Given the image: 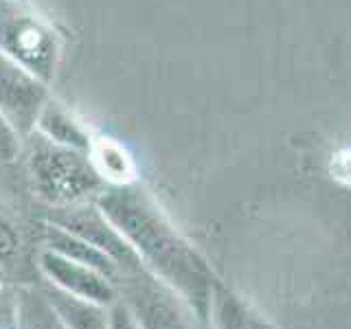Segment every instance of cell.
I'll return each instance as SVG.
<instances>
[{"instance_id":"8","label":"cell","mask_w":351,"mask_h":329,"mask_svg":"<svg viewBox=\"0 0 351 329\" xmlns=\"http://www.w3.org/2000/svg\"><path fill=\"white\" fill-rule=\"evenodd\" d=\"M36 132L44 138H49L51 143H55V145L71 147L86 154L90 151L95 141V134L88 130V125H84V121L53 97L42 108L36 123Z\"/></svg>"},{"instance_id":"9","label":"cell","mask_w":351,"mask_h":329,"mask_svg":"<svg viewBox=\"0 0 351 329\" xmlns=\"http://www.w3.org/2000/svg\"><path fill=\"white\" fill-rule=\"evenodd\" d=\"M208 325L213 329H279L219 279L211 292Z\"/></svg>"},{"instance_id":"16","label":"cell","mask_w":351,"mask_h":329,"mask_svg":"<svg viewBox=\"0 0 351 329\" xmlns=\"http://www.w3.org/2000/svg\"><path fill=\"white\" fill-rule=\"evenodd\" d=\"M16 246H18V237H16V233L11 230L9 224H5L3 219H0V259L7 257V255H11V252L16 250Z\"/></svg>"},{"instance_id":"14","label":"cell","mask_w":351,"mask_h":329,"mask_svg":"<svg viewBox=\"0 0 351 329\" xmlns=\"http://www.w3.org/2000/svg\"><path fill=\"white\" fill-rule=\"evenodd\" d=\"M108 312H110V329H141L136 314L132 312V307L123 299H117L108 307Z\"/></svg>"},{"instance_id":"17","label":"cell","mask_w":351,"mask_h":329,"mask_svg":"<svg viewBox=\"0 0 351 329\" xmlns=\"http://www.w3.org/2000/svg\"><path fill=\"white\" fill-rule=\"evenodd\" d=\"M0 296H3V290H0Z\"/></svg>"},{"instance_id":"5","label":"cell","mask_w":351,"mask_h":329,"mask_svg":"<svg viewBox=\"0 0 351 329\" xmlns=\"http://www.w3.org/2000/svg\"><path fill=\"white\" fill-rule=\"evenodd\" d=\"M49 99L47 82L0 53V112L20 138L36 132L38 117Z\"/></svg>"},{"instance_id":"12","label":"cell","mask_w":351,"mask_h":329,"mask_svg":"<svg viewBox=\"0 0 351 329\" xmlns=\"http://www.w3.org/2000/svg\"><path fill=\"white\" fill-rule=\"evenodd\" d=\"M88 156L108 186L136 182V162L130 156V151L114 138L95 136Z\"/></svg>"},{"instance_id":"1","label":"cell","mask_w":351,"mask_h":329,"mask_svg":"<svg viewBox=\"0 0 351 329\" xmlns=\"http://www.w3.org/2000/svg\"><path fill=\"white\" fill-rule=\"evenodd\" d=\"M95 202L130 241L147 274L178 294L197 321L208 323L215 272L169 224L152 195L138 182H132L106 186Z\"/></svg>"},{"instance_id":"15","label":"cell","mask_w":351,"mask_h":329,"mask_svg":"<svg viewBox=\"0 0 351 329\" xmlns=\"http://www.w3.org/2000/svg\"><path fill=\"white\" fill-rule=\"evenodd\" d=\"M329 171H332V175L338 182L351 186V147H345L334 154Z\"/></svg>"},{"instance_id":"3","label":"cell","mask_w":351,"mask_h":329,"mask_svg":"<svg viewBox=\"0 0 351 329\" xmlns=\"http://www.w3.org/2000/svg\"><path fill=\"white\" fill-rule=\"evenodd\" d=\"M0 53L51 84L62 62V38L25 0H0Z\"/></svg>"},{"instance_id":"11","label":"cell","mask_w":351,"mask_h":329,"mask_svg":"<svg viewBox=\"0 0 351 329\" xmlns=\"http://www.w3.org/2000/svg\"><path fill=\"white\" fill-rule=\"evenodd\" d=\"M53 314L64 329H110V312L108 305L93 303L73 296L69 292L58 290L49 283V288L42 292Z\"/></svg>"},{"instance_id":"13","label":"cell","mask_w":351,"mask_h":329,"mask_svg":"<svg viewBox=\"0 0 351 329\" xmlns=\"http://www.w3.org/2000/svg\"><path fill=\"white\" fill-rule=\"evenodd\" d=\"M20 134L0 112V164L11 162L20 154Z\"/></svg>"},{"instance_id":"2","label":"cell","mask_w":351,"mask_h":329,"mask_svg":"<svg viewBox=\"0 0 351 329\" xmlns=\"http://www.w3.org/2000/svg\"><path fill=\"white\" fill-rule=\"evenodd\" d=\"M27 138L29 180L42 202L53 208L90 202L108 186L86 151L55 145L38 132Z\"/></svg>"},{"instance_id":"7","label":"cell","mask_w":351,"mask_h":329,"mask_svg":"<svg viewBox=\"0 0 351 329\" xmlns=\"http://www.w3.org/2000/svg\"><path fill=\"white\" fill-rule=\"evenodd\" d=\"M136 314L141 329H193L189 316H195L178 294L158 279L134 281L123 299Z\"/></svg>"},{"instance_id":"4","label":"cell","mask_w":351,"mask_h":329,"mask_svg":"<svg viewBox=\"0 0 351 329\" xmlns=\"http://www.w3.org/2000/svg\"><path fill=\"white\" fill-rule=\"evenodd\" d=\"M49 222L71 230V233L86 239L88 244H93L95 248L106 252L123 274L147 272L143 268V263L134 252V248L130 246V241L112 224V219L97 206L95 200L73 204V206L53 208V213L49 215Z\"/></svg>"},{"instance_id":"6","label":"cell","mask_w":351,"mask_h":329,"mask_svg":"<svg viewBox=\"0 0 351 329\" xmlns=\"http://www.w3.org/2000/svg\"><path fill=\"white\" fill-rule=\"evenodd\" d=\"M38 268L44 274L47 283L55 285L62 292L80 296V299L101 303L108 307L119 299L117 285L110 277L44 246L38 252Z\"/></svg>"},{"instance_id":"10","label":"cell","mask_w":351,"mask_h":329,"mask_svg":"<svg viewBox=\"0 0 351 329\" xmlns=\"http://www.w3.org/2000/svg\"><path fill=\"white\" fill-rule=\"evenodd\" d=\"M42 246L60 252V255L69 257L77 263H84V266H90L95 270H99L106 277H110L112 281L121 279V272L117 263L110 259L106 252H101L99 248H95L93 244H88L86 239H82L80 235L71 233L58 224L47 222L42 228Z\"/></svg>"}]
</instances>
